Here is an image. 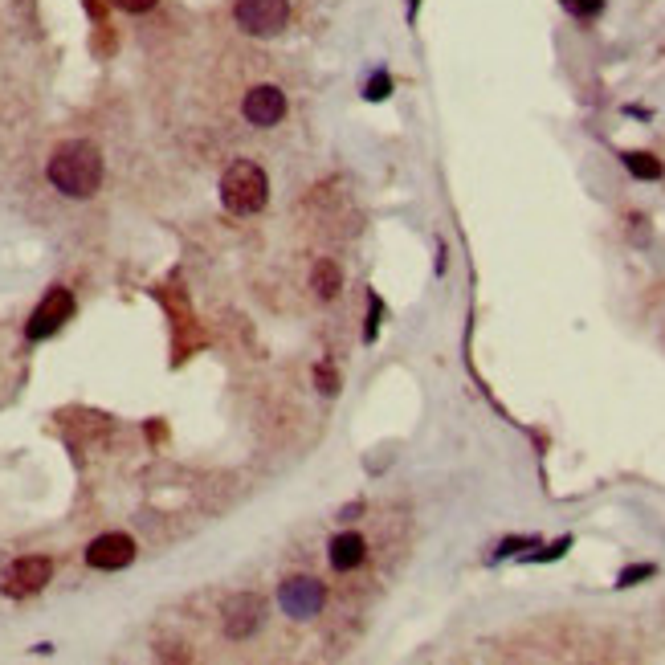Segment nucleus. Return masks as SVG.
Wrapping results in <instances>:
<instances>
[{"instance_id":"f257e3e1","label":"nucleus","mask_w":665,"mask_h":665,"mask_svg":"<svg viewBox=\"0 0 665 665\" xmlns=\"http://www.w3.org/2000/svg\"><path fill=\"white\" fill-rule=\"evenodd\" d=\"M49 184H54L62 196L70 200H86L98 192L102 184V156L98 147L86 143V139H70L54 151V160H49Z\"/></svg>"},{"instance_id":"f03ea898","label":"nucleus","mask_w":665,"mask_h":665,"mask_svg":"<svg viewBox=\"0 0 665 665\" xmlns=\"http://www.w3.org/2000/svg\"><path fill=\"white\" fill-rule=\"evenodd\" d=\"M270 200V180L253 160H237L225 176H221V204L233 217H253L262 213Z\"/></svg>"},{"instance_id":"7ed1b4c3","label":"nucleus","mask_w":665,"mask_h":665,"mask_svg":"<svg viewBox=\"0 0 665 665\" xmlns=\"http://www.w3.org/2000/svg\"><path fill=\"white\" fill-rule=\"evenodd\" d=\"M233 21L249 37H274L290 21V0H237V5H233Z\"/></svg>"},{"instance_id":"20e7f679","label":"nucleus","mask_w":665,"mask_h":665,"mask_svg":"<svg viewBox=\"0 0 665 665\" xmlns=\"http://www.w3.org/2000/svg\"><path fill=\"white\" fill-rule=\"evenodd\" d=\"M323 600H327V588H323V580H315V576H290V580H282V588H278V604H282L286 617H294V621L319 617Z\"/></svg>"},{"instance_id":"39448f33","label":"nucleus","mask_w":665,"mask_h":665,"mask_svg":"<svg viewBox=\"0 0 665 665\" xmlns=\"http://www.w3.org/2000/svg\"><path fill=\"white\" fill-rule=\"evenodd\" d=\"M49 576H54V564H49L45 555H21V559H13L5 572H0V592L21 600V596L41 592L49 584Z\"/></svg>"},{"instance_id":"423d86ee","label":"nucleus","mask_w":665,"mask_h":665,"mask_svg":"<svg viewBox=\"0 0 665 665\" xmlns=\"http://www.w3.org/2000/svg\"><path fill=\"white\" fill-rule=\"evenodd\" d=\"M70 315H74V294H70L66 286H54V290L41 298L37 311H33L25 335H29V339H49L54 331H62V323H70Z\"/></svg>"},{"instance_id":"0eeeda50","label":"nucleus","mask_w":665,"mask_h":665,"mask_svg":"<svg viewBox=\"0 0 665 665\" xmlns=\"http://www.w3.org/2000/svg\"><path fill=\"white\" fill-rule=\"evenodd\" d=\"M131 559H135V539H131V535H119V531L98 535V539L86 547V564L98 568V572H119V568L131 564Z\"/></svg>"},{"instance_id":"6e6552de","label":"nucleus","mask_w":665,"mask_h":665,"mask_svg":"<svg viewBox=\"0 0 665 665\" xmlns=\"http://www.w3.org/2000/svg\"><path fill=\"white\" fill-rule=\"evenodd\" d=\"M262 617H266V608H262V600L253 596V592L233 596L225 604V637H233V641L253 637V633H258V625H262Z\"/></svg>"},{"instance_id":"1a4fd4ad","label":"nucleus","mask_w":665,"mask_h":665,"mask_svg":"<svg viewBox=\"0 0 665 665\" xmlns=\"http://www.w3.org/2000/svg\"><path fill=\"white\" fill-rule=\"evenodd\" d=\"M241 115L253 123V127H274L282 115H286V94L278 86H253L241 102Z\"/></svg>"},{"instance_id":"9d476101","label":"nucleus","mask_w":665,"mask_h":665,"mask_svg":"<svg viewBox=\"0 0 665 665\" xmlns=\"http://www.w3.org/2000/svg\"><path fill=\"white\" fill-rule=\"evenodd\" d=\"M368 559V539L355 535V531H343L331 539V568L335 572H355Z\"/></svg>"},{"instance_id":"9b49d317","label":"nucleus","mask_w":665,"mask_h":665,"mask_svg":"<svg viewBox=\"0 0 665 665\" xmlns=\"http://www.w3.org/2000/svg\"><path fill=\"white\" fill-rule=\"evenodd\" d=\"M311 286H315V294H319L323 302H331V298L343 290V270H339V262L319 258L315 270H311Z\"/></svg>"},{"instance_id":"f8f14e48","label":"nucleus","mask_w":665,"mask_h":665,"mask_svg":"<svg viewBox=\"0 0 665 665\" xmlns=\"http://www.w3.org/2000/svg\"><path fill=\"white\" fill-rule=\"evenodd\" d=\"M621 164H625L629 176H637V180H661V176H665V164L653 156V151H625Z\"/></svg>"},{"instance_id":"ddd939ff","label":"nucleus","mask_w":665,"mask_h":665,"mask_svg":"<svg viewBox=\"0 0 665 665\" xmlns=\"http://www.w3.org/2000/svg\"><path fill=\"white\" fill-rule=\"evenodd\" d=\"M572 17H580V21H592V17H600L604 13V0H559Z\"/></svg>"},{"instance_id":"4468645a","label":"nucleus","mask_w":665,"mask_h":665,"mask_svg":"<svg viewBox=\"0 0 665 665\" xmlns=\"http://www.w3.org/2000/svg\"><path fill=\"white\" fill-rule=\"evenodd\" d=\"M572 547V539H559V543H551V547H539V551H531V555H523L527 564H551V559H559Z\"/></svg>"},{"instance_id":"2eb2a0df","label":"nucleus","mask_w":665,"mask_h":665,"mask_svg":"<svg viewBox=\"0 0 665 665\" xmlns=\"http://www.w3.org/2000/svg\"><path fill=\"white\" fill-rule=\"evenodd\" d=\"M649 576H657L653 564H633V568H625V572L617 576V584H621V588H633V584H641V580H649Z\"/></svg>"},{"instance_id":"dca6fc26","label":"nucleus","mask_w":665,"mask_h":665,"mask_svg":"<svg viewBox=\"0 0 665 665\" xmlns=\"http://www.w3.org/2000/svg\"><path fill=\"white\" fill-rule=\"evenodd\" d=\"M527 547H539V539H531V535H523V539H506V543L498 547V559L519 555V551H527Z\"/></svg>"},{"instance_id":"f3484780","label":"nucleus","mask_w":665,"mask_h":665,"mask_svg":"<svg viewBox=\"0 0 665 665\" xmlns=\"http://www.w3.org/2000/svg\"><path fill=\"white\" fill-rule=\"evenodd\" d=\"M388 90H392V78H388V74H376V78L368 82V98H372V102L388 98Z\"/></svg>"},{"instance_id":"a211bd4d","label":"nucleus","mask_w":665,"mask_h":665,"mask_svg":"<svg viewBox=\"0 0 665 665\" xmlns=\"http://www.w3.org/2000/svg\"><path fill=\"white\" fill-rule=\"evenodd\" d=\"M315 376H319V384H323V392H327V396H331V392H335V388H339V380H335V372H331V368H327V364H323V368H319V372H315Z\"/></svg>"},{"instance_id":"6ab92c4d","label":"nucleus","mask_w":665,"mask_h":665,"mask_svg":"<svg viewBox=\"0 0 665 665\" xmlns=\"http://www.w3.org/2000/svg\"><path fill=\"white\" fill-rule=\"evenodd\" d=\"M119 9H127V13H147L151 5H156V0H115Z\"/></svg>"}]
</instances>
